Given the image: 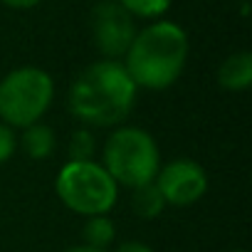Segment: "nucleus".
<instances>
[{"label":"nucleus","instance_id":"423d86ee","mask_svg":"<svg viewBox=\"0 0 252 252\" xmlns=\"http://www.w3.org/2000/svg\"><path fill=\"white\" fill-rule=\"evenodd\" d=\"M92 30H94L96 47L109 60L124 57L136 37V25L131 13H126L114 0L96 5V10L92 13Z\"/></svg>","mask_w":252,"mask_h":252},{"label":"nucleus","instance_id":"a211bd4d","mask_svg":"<svg viewBox=\"0 0 252 252\" xmlns=\"http://www.w3.org/2000/svg\"><path fill=\"white\" fill-rule=\"evenodd\" d=\"M235 252H245V250H235Z\"/></svg>","mask_w":252,"mask_h":252},{"label":"nucleus","instance_id":"4468645a","mask_svg":"<svg viewBox=\"0 0 252 252\" xmlns=\"http://www.w3.org/2000/svg\"><path fill=\"white\" fill-rule=\"evenodd\" d=\"M15 146H18V141H15L13 129H10L8 124L0 121V166H3L5 161H10V158H13Z\"/></svg>","mask_w":252,"mask_h":252},{"label":"nucleus","instance_id":"f8f14e48","mask_svg":"<svg viewBox=\"0 0 252 252\" xmlns=\"http://www.w3.org/2000/svg\"><path fill=\"white\" fill-rule=\"evenodd\" d=\"M119 5L139 18H158L168 10L171 0H119Z\"/></svg>","mask_w":252,"mask_h":252},{"label":"nucleus","instance_id":"f03ea898","mask_svg":"<svg viewBox=\"0 0 252 252\" xmlns=\"http://www.w3.org/2000/svg\"><path fill=\"white\" fill-rule=\"evenodd\" d=\"M124 57V69L136 87L166 89L186 67L188 37L176 23H154L151 28L136 32Z\"/></svg>","mask_w":252,"mask_h":252},{"label":"nucleus","instance_id":"f257e3e1","mask_svg":"<svg viewBox=\"0 0 252 252\" xmlns=\"http://www.w3.org/2000/svg\"><path fill=\"white\" fill-rule=\"evenodd\" d=\"M136 84L116 60L89 64L69 89V111L92 126H114L131 114Z\"/></svg>","mask_w":252,"mask_h":252},{"label":"nucleus","instance_id":"2eb2a0df","mask_svg":"<svg viewBox=\"0 0 252 252\" xmlns=\"http://www.w3.org/2000/svg\"><path fill=\"white\" fill-rule=\"evenodd\" d=\"M116 252H154V250L144 242H124L116 247Z\"/></svg>","mask_w":252,"mask_h":252},{"label":"nucleus","instance_id":"7ed1b4c3","mask_svg":"<svg viewBox=\"0 0 252 252\" xmlns=\"http://www.w3.org/2000/svg\"><path fill=\"white\" fill-rule=\"evenodd\" d=\"M161 156L154 136L136 126L116 129L104 144V171L114 183L126 188H141L158 176Z\"/></svg>","mask_w":252,"mask_h":252},{"label":"nucleus","instance_id":"9b49d317","mask_svg":"<svg viewBox=\"0 0 252 252\" xmlns=\"http://www.w3.org/2000/svg\"><path fill=\"white\" fill-rule=\"evenodd\" d=\"M84 242H87V247H94V250H104L111 240H114V235H116V227H114V222L106 218V215H92V218H87V222H84Z\"/></svg>","mask_w":252,"mask_h":252},{"label":"nucleus","instance_id":"6e6552de","mask_svg":"<svg viewBox=\"0 0 252 252\" xmlns=\"http://www.w3.org/2000/svg\"><path fill=\"white\" fill-rule=\"evenodd\" d=\"M218 82L227 92H242L252 84V55L250 52H235L230 55L220 69H218Z\"/></svg>","mask_w":252,"mask_h":252},{"label":"nucleus","instance_id":"1a4fd4ad","mask_svg":"<svg viewBox=\"0 0 252 252\" xmlns=\"http://www.w3.org/2000/svg\"><path fill=\"white\" fill-rule=\"evenodd\" d=\"M20 144H23V151L30 158L42 161L55 149V131L50 129V126H45V124H32V126H28V129H25Z\"/></svg>","mask_w":252,"mask_h":252},{"label":"nucleus","instance_id":"39448f33","mask_svg":"<svg viewBox=\"0 0 252 252\" xmlns=\"http://www.w3.org/2000/svg\"><path fill=\"white\" fill-rule=\"evenodd\" d=\"M55 190L69 210L87 215V218L106 215L119 198V186L104 171V166L94 161L64 163L57 176Z\"/></svg>","mask_w":252,"mask_h":252},{"label":"nucleus","instance_id":"ddd939ff","mask_svg":"<svg viewBox=\"0 0 252 252\" xmlns=\"http://www.w3.org/2000/svg\"><path fill=\"white\" fill-rule=\"evenodd\" d=\"M94 154V139L89 131H74L69 139V161H89Z\"/></svg>","mask_w":252,"mask_h":252},{"label":"nucleus","instance_id":"0eeeda50","mask_svg":"<svg viewBox=\"0 0 252 252\" xmlns=\"http://www.w3.org/2000/svg\"><path fill=\"white\" fill-rule=\"evenodd\" d=\"M156 188L163 195L166 205H193L198 203L205 190H208V176L205 171L188 158H178L171 161L168 166L158 168L156 176Z\"/></svg>","mask_w":252,"mask_h":252},{"label":"nucleus","instance_id":"dca6fc26","mask_svg":"<svg viewBox=\"0 0 252 252\" xmlns=\"http://www.w3.org/2000/svg\"><path fill=\"white\" fill-rule=\"evenodd\" d=\"M0 3H5L10 8H32V5L42 3V0H0Z\"/></svg>","mask_w":252,"mask_h":252},{"label":"nucleus","instance_id":"20e7f679","mask_svg":"<svg viewBox=\"0 0 252 252\" xmlns=\"http://www.w3.org/2000/svg\"><path fill=\"white\" fill-rule=\"evenodd\" d=\"M55 96L52 77L40 67H20L0 82V119L10 129H28L50 109Z\"/></svg>","mask_w":252,"mask_h":252},{"label":"nucleus","instance_id":"f3484780","mask_svg":"<svg viewBox=\"0 0 252 252\" xmlns=\"http://www.w3.org/2000/svg\"><path fill=\"white\" fill-rule=\"evenodd\" d=\"M64 252H104V250H94V247L82 245V247H69V250H64Z\"/></svg>","mask_w":252,"mask_h":252},{"label":"nucleus","instance_id":"9d476101","mask_svg":"<svg viewBox=\"0 0 252 252\" xmlns=\"http://www.w3.org/2000/svg\"><path fill=\"white\" fill-rule=\"evenodd\" d=\"M134 190H136V193H134V200H131V205H134V210H136L141 218L151 220V218H158V215L163 213V208H166V200H163V195L158 193L156 183H146V186H141V188H134Z\"/></svg>","mask_w":252,"mask_h":252}]
</instances>
